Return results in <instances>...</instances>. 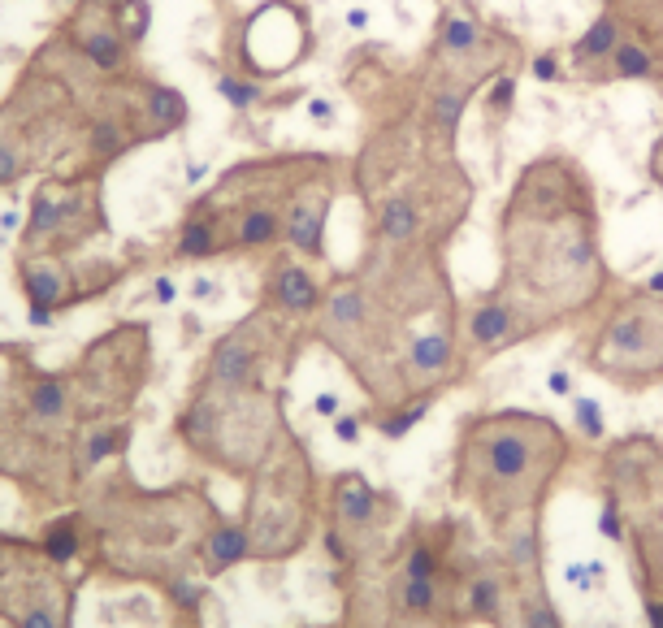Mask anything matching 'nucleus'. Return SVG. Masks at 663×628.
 I'll list each match as a JSON object with an SVG mask.
<instances>
[{
	"label": "nucleus",
	"mask_w": 663,
	"mask_h": 628,
	"mask_svg": "<svg viewBox=\"0 0 663 628\" xmlns=\"http://www.w3.org/2000/svg\"><path fill=\"white\" fill-rule=\"evenodd\" d=\"M546 386H551V390H555V395H568V390H572V377H568L564 369H555L551 377H546Z\"/></svg>",
	"instance_id": "58836bf2"
},
{
	"label": "nucleus",
	"mask_w": 663,
	"mask_h": 628,
	"mask_svg": "<svg viewBox=\"0 0 663 628\" xmlns=\"http://www.w3.org/2000/svg\"><path fill=\"white\" fill-rule=\"evenodd\" d=\"M334 408H338V403H334V395H321V399H317V412H325V416H330Z\"/></svg>",
	"instance_id": "49530a36"
},
{
	"label": "nucleus",
	"mask_w": 663,
	"mask_h": 628,
	"mask_svg": "<svg viewBox=\"0 0 663 628\" xmlns=\"http://www.w3.org/2000/svg\"><path fill=\"white\" fill-rule=\"evenodd\" d=\"M273 304L286 308V312H312L321 304V286L317 278H312L308 269H299V265H282L278 273H273Z\"/></svg>",
	"instance_id": "6e6552de"
},
{
	"label": "nucleus",
	"mask_w": 663,
	"mask_h": 628,
	"mask_svg": "<svg viewBox=\"0 0 663 628\" xmlns=\"http://www.w3.org/2000/svg\"><path fill=\"white\" fill-rule=\"evenodd\" d=\"M624 39V26L616 13H598V18L585 26V35L572 44V61L581 65V70H590V65H607V57L616 52V44Z\"/></svg>",
	"instance_id": "0eeeda50"
},
{
	"label": "nucleus",
	"mask_w": 663,
	"mask_h": 628,
	"mask_svg": "<svg viewBox=\"0 0 663 628\" xmlns=\"http://www.w3.org/2000/svg\"><path fill=\"white\" fill-rule=\"evenodd\" d=\"M122 148H126V135H122V126H117V122H96V126H91V152L113 156Z\"/></svg>",
	"instance_id": "c85d7f7f"
},
{
	"label": "nucleus",
	"mask_w": 663,
	"mask_h": 628,
	"mask_svg": "<svg viewBox=\"0 0 663 628\" xmlns=\"http://www.w3.org/2000/svg\"><path fill=\"white\" fill-rule=\"evenodd\" d=\"M256 369H260V351L252 343H243L239 334L217 343V351H213V382L217 386L243 390V386L256 382Z\"/></svg>",
	"instance_id": "20e7f679"
},
{
	"label": "nucleus",
	"mask_w": 663,
	"mask_h": 628,
	"mask_svg": "<svg viewBox=\"0 0 663 628\" xmlns=\"http://www.w3.org/2000/svg\"><path fill=\"white\" fill-rule=\"evenodd\" d=\"M44 551H48V559H57V564H65V559H74V555H78V533H74V520H61V525L48 533Z\"/></svg>",
	"instance_id": "bb28decb"
},
{
	"label": "nucleus",
	"mask_w": 663,
	"mask_h": 628,
	"mask_svg": "<svg viewBox=\"0 0 663 628\" xmlns=\"http://www.w3.org/2000/svg\"><path fill=\"white\" fill-rule=\"evenodd\" d=\"M468 616H477V620H499L503 616V581L499 577H477L473 585H468Z\"/></svg>",
	"instance_id": "f3484780"
},
{
	"label": "nucleus",
	"mask_w": 663,
	"mask_h": 628,
	"mask_svg": "<svg viewBox=\"0 0 663 628\" xmlns=\"http://www.w3.org/2000/svg\"><path fill=\"white\" fill-rule=\"evenodd\" d=\"M403 577H429V581H438V555L429 551V546H412Z\"/></svg>",
	"instance_id": "c756f323"
},
{
	"label": "nucleus",
	"mask_w": 663,
	"mask_h": 628,
	"mask_svg": "<svg viewBox=\"0 0 663 628\" xmlns=\"http://www.w3.org/2000/svg\"><path fill=\"white\" fill-rule=\"evenodd\" d=\"M174 603H178L182 611H195V607H200V590H195V585H187V581H178V585H174Z\"/></svg>",
	"instance_id": "f704fd0d"
},
{
	"label": "nucleus",
	"mask_w": 663,
	"mask_h": 628,
	"mask_svg": "<svg viewBox=\"0 0 663 628\" xmlns=\"http://www.w3.org/2000/svg\"><path fill=\"white\" fill-rule=\"evenodd\" d=\"M399 603H403L408 616H434V611H438V581H429V577H403Z\"/></svg>",
	"instance_id": "aec40b11"
},
{
	"label": "nucleus",
	"mask_w": 663,
	"mask_h": 628,
	"mask_svg": "<svg viewBox=\"0 0 663 628\" xmlns=\"http://www.w3.org/2000/svg\"><path fill=\"white\" fill-rule=\"evenodd\" d=\"M143 113L152 117V135H165L187 122V96L174 87H148V100H143Z\"/></svg>",
	"instance_id": "ddd939ff"
},
{
	"label": "nucleus",
	"mask_w": 663,
	"mask_h": 628,
	"mask_svg": "<svg viewBox=\"0 0 663 628\" xmlns=\"http://www.w3.org/2000/svg\"><path fill=\"white\" fill-rule=\"evenodd\" d=\"M117 442H122V434H117V429H100V434L87 442V464H104V460H109V455L117 451Z\"/></svg>",
	"instance_id": "2f4dec72"
},
{
	"label": "nucleus",
	"mask_w": 663,
	"mask_h": 628,
	"mask_svg": "<svg viewBox=\"0 0 663 628\" xmlns=\"http://www.w3.org/2000/svg\"><path fill=\"white\" fill-rule=\"evenodd\" d=\"M429 416V399H416V403H408V408H399L395 416H386L382 421V434L386 438H403V434H412L416 425H421Z\"/></svg>",
	"instance_id": "393cba45"
},
{
	"label": "nucleus",
	"mask_w": 663,
	"mask_h": 628,
	"mask_svg": "<svg viewBox=\"0 0 663 628\" xmlns=\"http://www.w3.org/2000/svg\"><path fill=\"white\" fill-rule=\"evenodd\" d=\"M451 360H455V343H451V334H421L416 343L408 347V369L416 377H442L451 369Z\"/></svg>",
	"instance_id": "9b49d317"
},
{
	"label": "nucleus",
	"mask_w": 663,
	"mask_h": 628,
	"mask_svg": "<svg viewBox=\"0 0 663 628\" xmlns=\"http://www.w3.org/2000/svg\"><path fill=\"white\" fill-rule=\"evenodd\" d=\"M520 628H564V620L542 590H529L520 594Z\"/></svg>",
	"instance_id": "5701e85b"
},
{
	"label": "nucleus",
	"mask_w": 663,
	"mask_h": 628,
	"mask_svg": "<svg viewBox=\"0 0 663 628\" xmlns=\"http://www.w3.org/2000/svg\"><path fill=\"white\" fill-rule=\"evenodd\" d=\"M533 78H538V83H555V78H559V57H555V52H542V57L533 61Z\"/></svg>",
	"instance_id": "72a5a7b5"
},
{
	"label": "nucleus",
	"mask_w": 663,
	"mask_h": 628,
	"mask_svg": "<svg viewBox=\"0 0 663 628\" xmlns=\"http://www.w3.org/2000/svg\"><path fill=\"white\" fill-rule=\"evenodd\" d=\"M282 234V221L273 208H247L239 221V247H265Z\"/></svg>",
	"instance_id": "a211bd4d"
},
{
	"label": "nucleus",
	"mask_w": 663,
	"mask_h": 628,
	"mask_svg": "<svg viewBox=\"0 0 663 628\" xmlns=\"http://www.w3.org/2000/svg\"><path fill=\"white\" fill-rule=\"evenodd\" d=\"M655 568L663 572V538H659V546H655Z\"/></svg>",
	"instance_id": "de8ad7c7"
},
{
	"label": "nucleus",
	"mask_w": 663,
	"mask_h": 628,
	"mask_svg": "<svg viewBox=\"0 0 663 628\" xmlns=\"http://www.w3.org/2000/svg\"><path fill=\"white\" fill-rule=\"evenodd\" d=\"M364 312H369V299H364V291L356 282H343L330 299H325V321L330 325H360Z\"/></svg>",
	"instance_id": "2eb2a0df"
},
{
	"label": "nucleus",
	"mask_w": 663,
	"mask_h": 628,
	"mask_svg": "<svg viewBox=\"0 0 663 628\" xmlns=\"http://www.w3.org/2000/svg\"><path fill=\"white\" fill-rule=\"evenodd\" d=\"M334 512L347 529H369L377 520V490L356 473H343L334 481Z\"/></svg>",
	"instance_id": "39448f33"
},
{
	"label": "nucleus",
	"mask_w": 663,
	"mask_h": 628,
	"mask_svg": "<svg viewBox=\"0 0 663 628\" xmlns=\"http://www.w3.org/2000/svg\"><path fill=\"white\" fill-rule=\"evenodd\" d=\"M568 455L564 434L529 412L481 416L468 429L460 451V490L481 503V512L503 520L507 512H525L546 494V481Z\"/></svg>",
	"instance_id": "f257e3e1"
},
{
	"label": "nucleus",
	"mask_w": 663,
	"mask_h": 628,
	"mask_svg": "<svg viewBox=\"0 0 663 628\" xmlns=\"http://www.w3.org/2000/svg\"><path fill=\"white\" fill-rule=\"evenodd\" d=\"M26 295H31V304H44V308H57L61 299V278L52 269H26Z\"/></svg>",
	"instance_id": "b1692460"
},
{
	"label": "nucleus",
	"mask_w": 663,
	"mask_h": 628,
	"mask_svg": "<svg viewBox=\"0 0 663 628\" xmlns=\"http://www.w3.org/2000/svg\"><path fill=\"white\" fill-rule=\"evenodd\" d=\"M247 551H252V538H247V529H239V525H221V529L208 533V542H204V568L217 577V572H226V568H234V564H243Z\"/></svg>",
	"instance_id": "9d476101"
},
{
	"label": "nucleus",
	"mask_w": 663,
	"mask_h": 628,
	"mask_svg": "<svg viewBox=\"0 0 663 628\" xmlns=\"http://www.w3.org/2000/svg\"><path fill=\"white\" fill-rule=\"evenodd\" d=\"M464 104H468V87H447L434 96V109H429V117H434V126L442 130L447 139H455V130H460V117H464Z\"/></svg>",
	"instance_id": "6ab92c4d"
},
{
	"label": "nucleus",
	"mask_w": 663,
	"mask_h": 628,
	"mask_svg": "<svg viewBox=\"0 0 663 628\" xmlns=\"http://www.w3.org/2000/svg\"><path fill=\"white\" fill-rule=\"evenodd\" d=\"M516 330V308L503 304V299H486V304L473 308V317H468V338H473L477 351H494L503 347L507 338Z\"/></svg>",
	"instance_id": "423d86ee"
},
{
	"label": "nucleus",
	"mask_w": 663,
	"mask_h": 628,
	"mask_svg": "<svg viewBox=\"0 0 663 628\" xmlns=\"http://www.w3.org/2000/svg\"><path fill=\"white\" fill-rule=\"evenodd\" d=\"M646 620H650V628H663V603L659 598H646Z\"/></svg>",
	"instance_id": "ea45409f"
},
{
	"label": "nucleus",
	"mask_w": 663,
	"mask_h": 628,
	"mask_svg": "<svg viewBox=\"0 0 663 628\" xmlns=\"http://www.w3.org/2000/svg\"><path fill=\"white\" fill-rule=\"evenodd\" d=\"M598 351H603V360L659 364L663 360V308L659 304H633V308L616 312Z\"/></svg>",
	"instance_id": "f03ea898"
},
{
	"label": "nucleus",
	"mask_w": 663,
	"mask_h": 628,
	"mask_svg": "<svg viewBox=\"0 0 663 628\" xmlns=\"http://www.w3.org/2000/svg\"><path fill=\"white\" fill-rule=\"evenodd\" d=\"M646 295H655V299H663V273H655V278L646 282Z\"/></svg>",
	"instance_id": "c03bdc74"
},
{
	"label": "nucleus",
	"mask_w": 663,
	"mask_h": 628,
	"mask_svg": "<svg viewBox=\"0 0 663 628\" xmlns=\"http://www.w3.org/2000/svg\"><path fill=\"white\" fill-rule=\"evenodd\" d=\"M78 48L87 52V61L96 65V70H117V65L126 61V44H122V35H113V31H87V35H78Z\"/></svg>",
	"instance_id": "dca6fc26"
},
{
	"label": "nucleus",
	"mask_w": 663,
	"mask_h": 628,
	"mask_svg": "<svg viewBox=\"0 0 663 628\" xmlns=\"http://www.w3.org/2000/svg\"><path fill=\"white\" fill-rule=\"evenodd\" d=\"M217 91L234 104V109H247V104L260 100V87H256V83H243V78H234V74H221V78H217Z\"/></svg>",
	"instance_id": "cd10ccee"
},
{
	"label": "nucleus",
	"mask_w": 663,
	"mask_h": 628,
	"mask_svg": "<svg viewBox=\"0 0 663 628\" xmlns=\"http://www.w3.org/2000/svg\"><path fill=\"white\" fill-rule=\"evenodd\" d=\"M13 174H18V152L0 143V182H9Z\"/></svg>",
	"instance_id": "e433bc0d"
},
{
	"label": "nucleus",
	"mask_w": 663,
	"mask_h": 628,
	"mask_svg": "<svg viewBox=\"0 0 663 628\" xmlns=\"http://www.w3.org/2000/svg\"><path fill=\"white\" fill-rule=\"evenodd\" d=\"M611 78H655V52H650L642 39H620L616 52L607 57Z\"/></svg>",
	"instance_id": "4468645a"
},
{
	"label": "nucleus",
	"mask_w": 663,
	"mask_h": 628,
	"mask_svg": "<svg viewBox=\"0 0 663 628\" xmlns=\"http://www.w3.org/2000/svg\"><path fill=\"white\" fill-rule=\"evenodd\" d=\"M213 252H217V230L208 226V221L191 217L187 226H182V234H178V256L200 260V256H213Z\"/></svg>",
	"instance_id": "412c9836"
},
{
	"label": "nucleus",
	"mask_w": 663,
	"mask_h": 628,
	"mask_svg": "<svg viewBox=\"0 0 663 628\" xmlns=\"http://www.w3.org/2000/svg\"><path fill=\"white\" fill-rule=\"evenodd\" d=\"M334 434H338V442H356L360 438V421H356V416H338Z\"/></svg>",
	"instance_id": "c9c22d12"
},
{
	"label": "nucleus",
	"mask_w": 663,
	"mask_h": 628,
	"mask_svg": "<svg viewBox=\"0 0 663 628\" xmlns=\"http://www.w3.org/2000/svg\"><path fill=\"white\" fill-rule=\"evenodd\" d=\"M31 408H35L39 421H57L61 408H65V390L57 382H39L31 390Z\"/></svg>",
	"instance_id": "a878e982"
},
{
	"label": "nucleus",
	"mask_w": 663,
	"mask_h": 628,
	"mask_svg": "<svg viewBox=\"0 0 663 628\" xmlns=\"http://www.w3.org/2000/svg\"><path fill=\"white\" fill-rule=\"evenodd\" d=\"M65 221V204H52L48 195H35L31 200V217H26V239H48L57 234Z\"/></svg>",
	"instance_id": "4be33fe9"
},
{
	"label": "nucleus",
	"mask_w": 663,
	"mask_h": 628,
	"mask_svg": "<svg viewBox=\"0 0 663 628\" xmlns=\"http://www.w3.org/2000/svg\"><path fill=\"white\" fill-rule=\"evenodd\" d=\"M22 628H57L52 624V616L44 607H35V611H26V620H22Z\"/></svg>",
	"instance_id": "4c0bfd02"
},
{
	"label": "nucleus",
	"mask_w": 663,
	"mask_h": 628,
	"mask_svg": "<svg viewBox=\"0 0 663 628\" xmlns=\"http://www.w3.org/2000/svg\"><path fill=\"white\" fill-rule=\"evenodd\" d=\"M577 425H581V434H590V438H603L607 434L603 408H598L594 399H577Z\"/></svg>",
	"instance_id": "7c9ffc66"
},
{
	"label": "nucleus",
	"mask_w": 663,
	"mask_h": 628,
	"mask_svg": "<svg viewBox=\"0 0 663 628\" xmlns=\"http://www.w3.org/2000/svg\"><path fill=\"white\" fill-rule=\"evenodd\" d=\"M325 213H330V195L308 191L304 200H295V208L286 213V239L295 252L304 256H325Z\"/></svg>",
	"instance_id": "7ed1b4c3"
},
{
	"label": "nucleus",
	"mask_w": 663,
	"mask_h": 628,
	"mask_svg": "<svg viewBox=\"0 0 663 628\" xmlns=\"http://www.w3.org/2000/svg\"><path fill=\"white\" fill-rule=\"evenodd\" d=\"M364 22H369V13H364V9H351V13H347V26H356V31H360Z\"/></svg>",
	"instance_id": "a18cd8bd"
},
{
	"label": "nucleus",
	"mask_w": 663,
	"mask_h": 628,
	"mask_svg": "<svg viewBox=\"0 0 663 628\" xmlns=\"http://www.w3.org/2000/svg\"><path fill=\"white\" fill-rule=\"evenodd\" d=\"M312 117H317V122H330V104H325V100H312Z\"/></svg>",
	"instance_id": "37998d69"
},
{
	"label": "nucleus",
	"mask_w": 663,
	"mask_h": 628,
	"mask_svg": "<svg viewBox=\"0 0 663 628\" xmlns=\"http://www.w3.org/2000/svg\"><path fill=\"white\" fill-rule=\"evenodd\" d=\"M416 230H421V208H416L412 195H390V200L377 208V234L386 243H412Z\"/></svg>",
	"instance_id": "1a4fd4ad"
},
{
	"label": "nucleus",
	"mask_w": 663,
	"mask_h": 628,
	"mask_svg": "<svg viewBox=\"0 0 663 628\" xmlns=\"http://www.w3.org/2000/svg\"><path fill=\"white\" fill-rule=\"evenodd\" d=\"M512 96H516V78L512 74H499V78H494V87H490V109L494 113H507V109H512Z\"/></svg>",
	"instance_id": "473e14b6"
},
{
	"label": "nucleus",
	"mask_w": 663,
	"mask_h": 628,
	"mask_svg": "<svg viewBox=\"0 0 663 628\" xmlns=\"http://www.w3.org/2000/svg\"><path fill=\"white\" fill-rule=\"evenodd\" d=\"M156 299H161V304H169V299H174V282L169 278H156V291H152Z\"/></svg>",
	"instance_id": "a19ab883"
},
{
	"label": "nucleus",
	"mask_w": 663,
	"mask_h": 628,
	"mask_svg": "<svg viewBox=\"0 0 663 628\" xmlns=\"http://www.w3.org/2000/svg\"><path fill=\"white\" fill-rule=\"evenodd\" d=\"M438 48L447 52L451 61H464L481 48V26L468 18V13H447L438 26Z\"/></svg>",
	"instance_id": "f8f14e48"
},
{
	"label": "nucleus",
	"mask_w": 663,
	"mask_h": 628,
	"mask_svg": "<svg viewBox=\"0 0 663 628\" xmlns=\"http://www.w3.org/2000/svg\"><path fill=\"white\" fill-rule=\"evenodd\" d=\"M31 325H52V308L31 304Z\"/></svg>",
	"instance_id": "79ce46f5"
}]
</instances>
